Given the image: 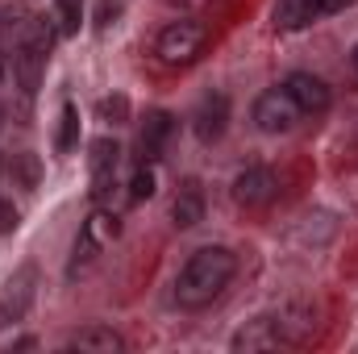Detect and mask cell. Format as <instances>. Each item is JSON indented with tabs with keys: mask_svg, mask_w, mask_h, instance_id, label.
<instances>
[{
	"mask_svg": "<svg viewBox=\"0 0 358 354\" xmlns=\"http://www.w3.org/2000/svg\"><path fill=\"white\" fill-rule=\"evenodd\" d=\"M283 92L296 100V108L300 113H325L329 104H334V92H329V84L321 80V76H313V71H292L287 80H283Z\"/></svg>",
	"mask_w": 358,
	"mask_h": 354,
	"instance_id": "9",
	"label": "cell"
},
{
	"mask_svg": "<svg viewBox=\"0 0 358 354\" xmlns=\"http://www.w3.org/2000/svg\"><path fill=\"white\" fill-rule=\"evenodd\" d=\"M8 176H13V183H17V187L34 192V187H38V179H42V163H38V155H34V150L13 155V159H8Z\"/></svg>",
	"mask_w": 358,
	"mask_h": 354,
	"instance_id": "15",
	"label": "cell"
},
{
	"mask_svg": "<svg viewBox=\"0 0 358 354\" xmlns=\"http://www.w3.org/2000/svg\"><path fill=\"white\" fill-rule=\"evenodd\" d=\"M8 229H17V208L0 200V234H8Z\"/></svg>",
	"mask_w": 358,
	"mask_h": 354,
	"instance_id": "22",
	"label": "cell"
},
{
	"mask_svg": "<svg viewBox=\"0 0 358 354\" xmlns=\"http://www.w3.org/2000/svg\"><path fill=\"white\" fill-rule=\"evenodd\" d=\"M150 196H155V171L142 163V167L134 171V179H129V200L142 204V200H150Z\"/></svg>",
	"mask_w": 358,
	"mask_h": 354,
	"instance_id": "20",
	"label": "cell"
},
{
	"mask_svg": "<svg viewBox=\"0 0 358 354\" xmlns=\"http://www.w3.org/2000/svg\"><path fill=\"white\" fill-rule=\"evenodd\" d=\"M117 163H121V146H117L113 138H96V142H92V200H96V204H108V200H113Z\"/></svg>",
	"mask_w": 358,
	"mask_h": 354,
	"instance_id": "8",
	"label": "cell"
},
{
	"mask_svg": "<svg viewBox=\"0 0 358 354\" xmlns=\"http://www.w3.org/2000/svg\"><path fill=\"white\" fill-rule=\"evenodd\" d=\"M176 4H187L192 8V4H208V0H176Z\"/></svg>",
	"mask_w": 358,
	"mask_h": 354,
	"instance_id": "24",
	"label": "cell"
},
{
	"mask_svg": "<svg viewBox=\"0 0 358 354\" xmlns=\"http://www.w3.org/2000/svg\"><path fill=\"white\" fill-rule=\"evenodd\" d=\"M76 142H80V108L67 100L63 104V113H59V134H55V150L59 155H71L76 150Z\"/></svg>",
	"mask_w": 358,
	"mask_h": 354,
	"instance_id": "17",
	"label": "cell"
},
{
	"mask_svg": "<svg viewBox=\"0 0 358 354\" xmlns=\"http://www.w3.org/2000/svg\"><path fill=\"white\" fill-rule=\"evenodd\" d=\"M225 125H229V96H225V92L200 96V104H196V113H192L196 138H200V142H217V138L225 134Z\"/></svg>",
	"mask_w": 358,
	"mask_h": 354,
	"instance_id": "10",
	"label": "cell"
},
{
	"mask_svg": "<svg viewBox=\"0 0 358 354\" xmlns=\"http://www.w3.org/2000/svg\"><path fill=\"white\" fill-rule=\"evenodd\" d=\"M279 346H304L313 334H317V313L308 304H283L275 317H267Z\"/></svg>",
	"mask_w": 358,
	"mask_h": 354,
	"instance_id": "7",
	"label": "cell"
},
{
	"mask_svg": "<svg viewBox=\"0 0 358 354\" xmlns=\"http://www.w3.org/2000/svg\"><path fill=\"white\" fill-rule=\"evenodd\" d=\"M117 234H121V221H117V213H104V208H96L88 221L80 225V238H76V246H71L67 275H71V279H76V275H84V271H88L96 259H100V250L117 242Z\"/></svg>",
	"mask_w": 358,
	"mask_h": 354,
	"instance_id": "3",
	"label": "cell"
},
{
	"mask_svg": "<svg viewBox=\"0 0 358 354\" xmlns=\"http://www.w3.org/2000/svg\"><path fill=\"white\" fill-rule=\"evenodd\" d=\"M317 4V17H329V13H342L350 0H313Z\"/></svg>",
	"mask_w": 358,
	"mask_h": 354,
	"instance_id": "23",
	"label": "cell"
},
{
	"mask_svg": "<svg viewBox=\"0 0 358 354\" xmlns=\"http://www.w3.org/2000/svg\"><path fill=\"white\" fill-rule=\"evenodd\" d=\"M171 221H176L179 229H192V225L204 221V192H200L196 179H183L179 183L176 200H171Z\"/></svg>",
	"mask_w": 358,
	"mask_h": 354,
	"instance_id": "12",
	"label": "cell"
},
{
	"mask_svg": "<svg viewBox=\"0 0 358 354\" xmlns=\"http://www.w3.org/2000/svg\"><path fill=\"white\" fill-rule=\"evenodd\" d=\"M208 42H213V34H208L204 21L179 17V21H167V25L159 29L155 55H159V63H167V67H192V63L208 50Z\"/></svg>",
	"mask_w": 358,
	"mask_h": 354,
	"instance_id": "2",
	"label": "cell"
},
{
	"mask_svg": "<svg viewBox=\"0 0 358 354\" xmlns=\"http://www.w3.org/2000/svg\"><path fill=\"white\" fill-rule=\"evenodd\" d=\"M350 59H355V71H358V46H355V55H350Z\"/></svg>",
	"mask_w": 358,
	"mask_h": 354,
	"instance_id": "25",
	"label": "cell"
},
{
	"mask_svg": "<svg viewBox=\"0 0 358 354\" xmlns=\"http://www.w3.org/2000/svg\"><path fill=\"white\" fill-rule=\"evenodd\" d=\"M279 346V338H275V330H271V321H250V330H242L238 338H234V351H275Z\"/></svg>",
	"mask_w": 358,
	"mask_h": 354,
	"instance_id": "16",
	"label": "cell"
},
{
	"mask_svg": "<svg viewBox=\"0 0 358 354\" xmlns=\"http://www.w3.org/2000/svg\"><path fill=\"white\" fill-rule=\"evenodd\" d=\"M55 21H59V34H80L84 25V4L80 0H55Z\"/></svg>",
	"mask_w": 358,
	"mask_h": 354,
	"instance_id": "18",
	"label": "cell"
},
{
	"mask_svg": "<svg viewBox=\"0 0 358 354\" xmlns=\"http://www.w3.org/2000/svg\"><path fill=\"white\" fill-rule=\"evenodd\" d=\"M34 296H38V267L25 263L21 271H13L4 279V288H0V330H8L13 321H21L29 313Z\"/></svg>",
	"mask_w": 358,
	"mask_h": 354,
	"instance_id": "4",
	"label": "cell"
},
{
	"mask_svg": "<svg viewBox=\"0 0 358 354\" xmlns=\"http://www.w3.org/2000/svg\"><path fill=\"white\" fill-rule=\"evenodd\" d=\"M234 271H238V259H234L225 246H204V250H196V255L183 263V271L176 275L179 309H204V304H213V300L229 288Z\"/></svg>",
	"mask_w": 358,
	"mask_h": 354,
	"instance_id": "1",
	"label": "cell"
},
{
	"mask_svg": "<svg viewBox=\"0 0 358 354\" xmlns=\"http://www.w3.org/2000/svg\"><path fill=\"white\" fill-rule=\"evenodd\" d=\"M100 121H108V125H125V121H129V96H121V92L104 96V100H100Z\"/></svg>",
	"mask_w": 358,
	"mask_h": 354,
	"instance_id": "19",
	"label": "cell"
},
{
	"mask_svg": "<svg viewBox=\"0 0 358 354\" xmlns=\"http://www.w3.org/2000/svg\"><path fill=\"white\" fill-rule=\"evenodd\" d=\"M121 17V0H100L96 4V29H108Z\"/></svg>",
	"mask_w": 358,
	"mask_h": 354,
	"instance_id": "21",
	"label": "cell"
},
{
	"mask_svg": "<svg viewBox=\"0 0 358 354\" xmlns=\"http://www.w3.org/2000/svg\"><path fill=\"white\" fill-rule=\"evenodd\" d=\"M71 351H96V354H113L121 351L125 342H121V334H113L108 325H88V330H80L71 342H67Z\"/></svg>",
	"mask_w": 358,
	"mask_h": 354,
	"instance_id": "13",
	"label": "cell"
},
{
	"mask_svg": "<svg viewBox=\"0 0 358 354\" xmlns=\"http://www.w3.org/2000/svg\"><path fill=\"white\" fill-rule=\"evenodd\" d=\"M317 21V4L313 0H279L275 4V25L279 29H304Z\"/></svg>",
	"mask_w": 358,
	"mask_h": 354,
	"instance_id": "14",
	"label": "cell"
},
{
	"mask_svg": "<svg viewBox=\"0 0 358 354\" xmlns=\"http://www.w3.org/2000/svg\"><path fill=\"white\" fill-rule=\"evenodd\" d=\"M275 192H279V179L271 167H246V171H238L234 176V200L242 204V208H267L271 200H275Z\"/></svg>",
	"mask_w": 358,
	"mask_h": 354,
	"instance_id": "6",
	"label": "cell"
},
{
	"mask_svg": "<svg viewBox=\"0 0 358 354\" xmlns=\"http://www.w3.org/2000/svg\"><path fill=\"white\" fill-rule=\"evenodd\" d=\"M250 117H255V125H259L263 134H287V129L296 125L300 108H296V100H292L283 88H267L259 100H255Z\"/></svg>",
	"mask_w": 358,
	"mask_h": 354,
	"instance_id": "5",
	"label": "cell"
},
{
	"mask_svg": "<svg viewBox=\"0 0 358 354\" xmlns=\"http://www.w3.org/2000/svg\"><path fill=\"white\" fill-rule=\"evenodd\" d=\"M176 134V117L167 113V108H155V113H146V121H142V134H138V150H142V163H155V159H163V150H167V138Z\"/></svg>",
	"mask_w": 358,
	"mask_h": 354,
	"instance_id": "11",
	"label": "cell"
}]
</instances>
